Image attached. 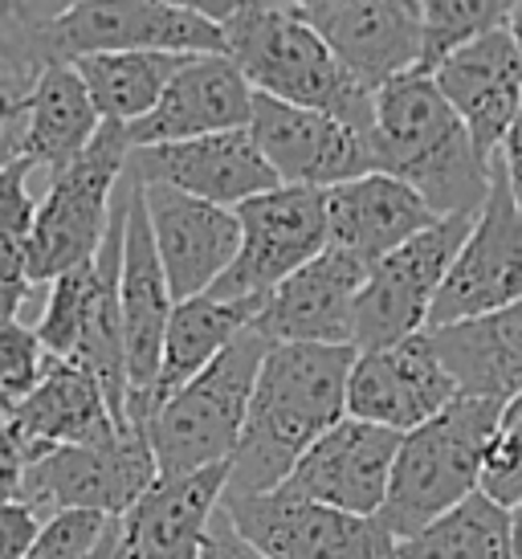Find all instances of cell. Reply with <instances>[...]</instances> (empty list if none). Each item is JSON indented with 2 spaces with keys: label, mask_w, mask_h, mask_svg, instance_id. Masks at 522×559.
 Wrapping results in <instances>:
<instances>
[{
  "label": "cell",
  "mask_w": 522,
  "mask_h": 559,
  "mask_svg": "<svg viewBox=\"0 0 522 559\" xmlns=\"http://www.w3.org/2000/svg\"><path fill=\"white\" fill-rule=\"evenodd\" d=\"M352 343H270L261 359L225 495L277 490L298 457L347 417Z\"/></svg>",
  "instance_id": "6da1fadb"
},
{
  "label": "cell",
  "mask_w": 522,
  "mask_h": 559,
  "mask_svg": "<svg viewBox=\"0 0 522 559\" xmlns=\"http://www.w3.org/2000/svg\"><path fill=\"white\" fill-rule=\"evenodd\" d=\"M371 159L413 188L432 217H477L490 192L482 156L425 70L400 74L371 98Z\"/></svg>",
  "instance_id": "7a4b0ae2"
},
{
  "label": "cell",
  "mask_w": 522,
  "mask_h": 559,
  "mask_svg": "<svg viewBox=\"0 0 522 559\" xmlns=\"http://www.w3.org/2000/svg\"><path fill=\"white\" fill-rule=\"evenodd\" d=\"M225 53L258 94L290 107L327 110L343 123L371 135V98L376 94L339 66L319 29L290 4H246L221 25Z\"/></svg>",
  "instance_id": "3957f363"
},
{
  "label": "cell",
  "mask_w": 522,
  "mask_h": 559,
  "mask_svg": "<svg viewBox=\"0 0 522 559\" xmlns=\"http://www.w3.org/2000/svg\"><path fill=\"white\" fill-rule=\"evenodd\" d=\"M123 213H127V176L115 197V217L103 246L86 265L66 270L49 282L46 307L37 319V340L54 359H66L91 376L110 404L119 429L127 420V352H123V311H119V258H123Z\"/></svg>",
  "instance_id": "277c9868"
},
{
  "label": "cell",
  "mask_w": 522,
  "mask_h": 559,
  "mask_svg": "<svg viewBox=\"0 0 522 559\" xmlns=\"http://www.w3.org/2000/svg\"><path fill=\"white\" fill-rule=\"evenodd\" d=\"M498 413L502 404L458 396L432 420L400 437L384 507L376 514L392 539H408L477 495Z\"/></svg>",
  "instance_id": "5b68a950"
},
{
  "label": "cell",
  "mask_w": 522,
  "mask_h": 559,
  "mask_svg": "<svg viewBox=\"0 0 522 559\" xmlns=\"http://www.w3.org/2000/svg\"><path fill=\"white\" fill-rule=\"evenodd\" d=\"M265 352H270V340L258 331V323L246 326L204 372L192 376L185 389L171 392L147 417L143 429L152 441L155 469L164 478L204 466H225L237 453Z\"/></svg>",
  "instance_id": "8992f818"
},
{
  "label": "cell",
  "mask_w": 522,
  "mask_h": 559,
  "mask_svg": "<svg viewBox=\"0 0 522 559\" xmlns=\"http://www.w3.org/2000/svg\"><path fill=\"white\" fill-rule=\"evenodd\" d=\"M127 159H131L127 131L119 123H103L91 147L70 168L46 180L29 246L33 286H49L66 270H78L98 253L115 217V197L127 176Z\"/></svg>",
  "instance_id": "52a82bcc"
},
{
  "label": "cell",
  "mask_w": 522,
  "mask_h": 559,
  "mask_svg": "<svg viewBox=\"0 0 522 559\" xmlns=\"http://www.w3.org/2000/svg\"><path fill=\"white\" fill-rule=\"evenodd\" d=\"M470 225L474 217H437L429 229H420L371 265L364 290L355 298V352L392 347L429 326L432 298L441 290L461 241L470 237Z\"/></svg>",
  "instance_id": "ba28073f"
},
{
  "label": "cell",
  "mask_w": 522,
  "mask_h": 559,
  "mask_svg": "<svg viewBox=\"0 0 522 559\" xmlns=\"http://www.w3.org/2000/svg\"><path fill=\"white\" fill-rule=\"evenodd\" d=\"M159 478L147 429H123L98 445H58L25 469L21 502L37 519L62 511H98L123 519L152 481Z\"/></svg>",
  "instance_id": "9c48e42d"
},
{
  "label": "cell",
  "mask_w": 522,
  "mask_h": 559,
  "mask_svg": "<svg viewBox=\"0 0 522 559\" xmlns=\"http://www.w3.org/2000/svg\"><path fill=\"white\" fill-rule=\"evenodd\" d=\"M37 58L74 62L86 53H225V33L204 16L188 13L171 0H82L78 9L33 37Z\"/></svg>",
  "instance_id": "30bf717a"
},
{
  "label": "cell",
  "mask_w": 522,
  "mask_h": 559,
  "mask_svg": "<svg viewBox=\"0 0 522 559\" xmlns=\"http://www.w3.org/2000/svg\"><path fill=\"white\" fill-rule=\"evenodd\" d=\"M221 511L265 559H396V539L380 519L347 514L290 495H225Z\"/></svg>",
  "instance_id": "8fae6325"
},
{
  "label": "cell",
  "mask_w": 522,
  "mask_h": 559,
  "mask_svg": "<svg viewBox=\"0 0 522 559\" xmlns=\"http://www.w3.org/2000/svg\"><path fill=\"white\" fill-rule=\"evenodd\" d=\"M241 249L233 265L213 282V298H265L277 282L302 270L327 249V209L319 188L277 185L253 201L237 204Z\"/></svg>",
  "instance_id": "7c38bea8"
},
{
  "label": "cell",
  "mask_w": 522,
  "mask_h": 559,
  "mask_svg": "<svg viewBox=\"0 0 522 559\" xmlns=\"http://www.w3.org/2000/svg\"><path fill=\"white\" fill-rule=\"evenodd\" d=\"M522 298V213L507 188V176L494 164L486 204L477 209L470 237L461 241L441 290L432 298L429 326L465 323L477 314L502 311Z\"/></svg>",
  "instance_id": "4fadbf2b"
},
{
  "label": "cell",
  "mask_w": 522,
  "mask_h": 559,
  "mask_svg": "<svg viewBox=\"0 0 522 559\" xmlns=\"http://www.w3.org/2000/svg\"><path fill=\"white\" fill-rule=\"evenodd\" d=\"M249 135L258 140L277 185L327 192V188L347 185L355 176L376 171L368 131L343 123L327 110L290 107V103H277V98L258 91H253Z\"/></svg>",
  "instance_id": "5bb4252c"
},
{
  "label": "cell",
  "mask_w": 522,
  "mask_h": 559,
  "mask_svg": "<svg viewBox=\"0 0 522 559\" xmlns=\"http://www.w3.org/2000/svg\"><path fill=\"white\" fill-rule=\"evenodd\" d=\"M453 401L458 384L432 352L429 331L408 335L392 347L359 352L347 376V417L392 433H413L416 425L432 420Z\"/></svg>",
  "instance_id": "9a60e30c"
},
{
  "label": "cell",
  "mask_w": 522,
  "mask_h": 559,
  "mask_svg": "<svg viewBox=\"0 0 522 559\" xmlns=\"http://www.w3.org/2000/svg\"><path fill=\"white\" fill-rule=\"evenodd\" d=\"M143 188V209L152 225V241L164 265V278L176 302L197 295H209L213 282L225 274L241 249V225L233 209L197 201L180 188L147 185Z\"/></svg>",
  "instance_id": "2e32d148"
},
{
  "label": "cell",
  "mask_w": 522,
  "mask_h": 559,
  "mask_svg": "<svg viewBox=\"0 0 522 559\" xmlns=\"http://www.w3.org/2000/svg\"><path fill=\"white\" fill-rule=\"evenodd\" d=\"M400 437L404 433L343 417L298 457V466L290 469V478L282 486L298 498H310V502L376 519L384 507Z\"/></svg>",
  "instance_id": "e0dca14e"
},
{
  "label": "cell",
  "mask_w": 522,
  "mask_h": 559,
  "mask_svg": "<svg viewBox=\"0 0 522 559\" xmlns=\"http://www.w3.org/2000/svg\"><path fill=\"white\" fill-rule=\"evenodd\" d=\"M339 66L371 94L420 70V4L416 0H327L302 13Z\"/></svg>",
  "instance_id": "ac0fdd59"
},
{
  "label": "cell",
  "mask_w": 522,
  "mask_h": 559,
  "mask_svg": "<svg viewBox=\"0 0 522 559\" xmlns=\"http://www.w3.org/2000/svg\"><path fill=\"white\" fill-rule=\"evenodd\" d=\"M429 79L470 131L477 152L494 164L522 107V49L510 25L453 49L432 66Z\"/></svg>",
  "instance_id": "d6986e66"
},
{
  "label": "cell",
  "mask_w": 522,
  "mask_h": 559,
  "mask_svg": "<svg viewBox=\"0 0 522 559\" xmlns=\"http://www.w3.org/2000/svg\"><path fill=\"white\" fill-rule=\"evenodd\" d=\"M127 171H135L147 185L180 188L188 197L221 204V209H237V204L277 188L274 168L265 164L249 127L200 135V140L159 143V147H139L127 159Z\"/></svg>",
  "instance_id": "ffe728a7"
},
{
  "label": "cell",
  "mask_w": 522,
  "mask_h": 559,
  "mask_svg": "<svg viewBox=\"0 0 522 559\" xmlns=\"http://www.w3.org/2000/svg\"><path fill=\"white\" fill-rule=\"evenodd\" d=\"M249 119H253V86L237 70V62L229 53H197V58H185L152 115H143L123 131L131 152H139L159 143L241 131L249 127Z\"/></svg>",
  "instance_id": "44dd1931"
},
{
  "label": "cell",
  "mask_w": 522,
  "mask_h": 559,
  "mask_svg": "<svg viewBox=\"0 0 522 559\" xmlns=\"http://www.w3.org/2000/svg\"><path fill=\"white\" fill-rule=\"evenodd\" d=\"M171 307H176V298H171L159 253H155L147 209H143V188H139L135 171H127L119 311H123V352H127V384H131V396H143L155 384Z\"/></svg>",
  "instance_id": "7402d4cb"
},
{
  "label": "cell",
  "mask_w": 522,
  "mask_h": 559,
  "mask_svg": "<svg viewBox=\"0 0 522 559\" xmlns=\"http://www.w3.org/2000/svg\"><path fill=\"white\" fill-rule=\"evenodd\" d=\"M229 481L225 466L159 474L119 519V559H200Z\"/></svg>",
  "instance_id": "603a6c76"
},
{
  "label": "cell",
  "mask_w": 522,
  "mask_h": 559,
  "mask_svg": "<svg viewBox=\"0 0 522 559\" xmlns=\"http://www.w3.org/2000/svg\"><path fill=\"white\" fill-rule=\"evenodd\" d=\"M0 425L16 437L29 466L58 445H98L123 433L119 420L110 417L103 389L66 359H49L41 380L25 396H0Z\"/></svg>",
  "instance_id": "cb8c5ba5"
},
{
  "label": "cell",
  "mask_w": 522,
  "mask_h": 559,
  "mask_svg": "<svg viewBox=\"0 0 522 559\" xmlns=\"http://www.w3.org/2000/svg\"><path fill=\"white\" fill-rule=\"evenodd\" d=\"M368 265L327 246L286 282H277L258 314V331L270 343H352L355 298Z\"/></svg>",
  "instance_id": "d4e9b609"
},
{
  "label": "cell",
  "mask_w": 522,
  "mask_h": 559,
  "mask_svg": "<svg viewBox=\"0 0 522 559\" xmlns=\"http://www.w3.org/2000/svg\"><path fill=\"white\" fill-rule=\"evenodd\" d=\"M323 209L327 246L352 253L355 262H364L368 270L437 221L429 204L388 171H368L347 185L327 188Z\"/></svg>",
  "instance_id": "484cf974"
},
{
  "label": "cell",
  "mask_w": 522,
  "mask_h": 559,
  "mask_svg": "<svg viewBox=\"0 0 522 559\" xmlns=\"http://www.w3.org/2000/svg\"><path fill=\"white\" fill-rule=\"evenodd\" d=\"M261 307H265L261 298H213V295H197L176 302L168 331H164V356H159L155 384L143 396L127 401V420L131 425H147V417L168 401L171 392L185 389L188 380L204 372L246 326L258 323Z\"/></svg>",
  "instance_id": "4316f807"
},
{
  "label": "cell",
  "mask_w": 522,
  "mask_h": 559,
  "mask_svg": "<svg viewBox=\"0 0 522 559\" xmlns=\"http://www.w3.org/2000/svg\"><path fill=\"white\" fill-rule=\"evenodd\" d=\"M429 340L458 396L507 404L522 392V298L465 323L432 326Z\"/></svg>",
  "instance_id": "83f0119b"
},
{
  "label": "cell",
  "mask_w": 522,
  "mask_h": 559,
  "mask_svg": "<svg viewBox=\"0 0 522 559\" xmlns=\"http://www.w3.org/2000/svg\"><path fill=\"white\" fill-rule=\"evenodd\" d=\"M103 131V119L94 110L91 94L70 62L37 66L29 91H25V135H21V159H29L41 176H58L70 168L91 140Z\"/></svg>",
  "instance_id": "f1b7e54d"
},
{
  "label": "cell",
  "mask_w": 522,
  "mask_h": 559,
  "mask_svg": "<svg viewBox=\"0 0 522 559\" xmlns=\"http://www.w3.org/2000/svg\"><path fill=\"white\" fill-rule=\"evenodd\" d=\"M91 94L103 123L131 127L164 98L168 82L185 66L180 53H152V49H127V53H86L70 62Z\"/></svg>",
  "instance_id": "f546056e"
},
{
  "label": "cell",
  "mask_w": 522,
  "mask_h": 559,
  "mask_svg": "<svg viewBox=\"0 0 522 559\" xmlns=\"http://www.w3.org/2000/svg\"><path fill=\"white\" fill-rule=\"evenodd\" d=\"M37 185H46V176L29 159H13L0 171V319H21L37 290L29 274L33 221L41 201Z\"/></svg>",
  "instance_id": "4dcf8cb0"
},
{
  "label": "cell",
  "mask_w": 522,
  "mask_h": 559,
  "mask_svg": "<svg viewBox=\"0 0 522 559\" xmlns=\"http://www.w3.org/2000/svg\"><path fill=\"white\" fill-rule=\"evenodd\" d=\"M396 559H510V511L477 490L429 527L396 539Z\"/></svg>",
  "instance_id": "1f68e13d"
},
{
  "label": "cell",
  "mask_w": 522,
  "mask_h": 559,
  "mask_svg": "<svg viewBox=\"0 0 522 559\" xmlns=\"http://www.w3.org/2000/svg\"><path fill=\"white\" fill-rule=\"evenodd\" d=\"M416 4H420V41H425L420 70L429 74L453 49L494 29H507L519 0H416Z\"/></svg>",
  "instance_id": "d6a6232c"
},
{
  "label": "cell",
  "mask_w": 522,
  "mask_h": 559,
  "mask_svg": "<svg viewBox=\"0 0 522 559\" xmlns=\"http://www.w3.org/2000/svg\"><path fill=\"white\" fill-rule=\"evenodd\" d=\"M477 490L507 511L514 502H522V392L502 404V413H498V429L490 437Z\"/></svg>",
  "instance_id": "836d02e7"
},
{
  "label": "cell",
  "mask_w": 522,
  "mask_h": 559,
  "mask_svg": "<svg viewBox=\"0 0 522 559\" xmlns=\"http://www.w3.org/2000/svg\"><path fill=\"white\" fill-rule=\"evenodd\" d=\"M115 519L98 511H62L41 519L25 559H91L110 535Z\"/></svg>",
  "instance_id": "e575fe53"
},
{
  "label": "cell",
  "mask_w": 522,
  "mask_h": 559,
  "mask_svg": "<svg viewBox=\"0 0 522 559\" xmlns=\"http://www.w3.org/2000/svg\"><path fill=\"white\" fill-rule=\"evenodd\" d=\"M49 352L41 347L37 331L21 319H0V396L16 401L41 380L49 368Z\"/></svg>",
  "instance_id": "d590c367"
},
{
  "label": "cell",
  "mask_w": 522,
  "mask_h": 559,
  "mask_svg": "<svg viewBox=\"0 0 522 559\" xmlns=\"http://www.w3.org/2000/svg\"><path fill=\"white\" fill-rule=\"evenodd\" d=\"M37 527H41V519L25 502L0 507V559H25Z\"/></svg>",
  "instance_id": "8d00e7d4"
},
{
  "label": "cell",
  "mask_w": 522,
  "mask_h": 559,
  "mask_svg": "<svg viewBox=\"0 0 522 559\" xmlns=\"http://www.w3.org/2000/svg\"><path fill=\"white\" fill-rule=\"evenodd\" d=\"M200 559H265L258 547L249 544L241 531L229 523V514L216 511L213 527H209V539L200 547Z\"/></svg>",
  "instance_id": "74e56055"
},
{
  "label": "cell",
  "mask_w": 522,
  "mask_h": 559,
  "mask_svg": "<svg viewBox=\"0 0 522 559\" xmlns=\"http://www.w3.org/2000/svg\"><path fill=\"white\" fill-rule=\"evenodd\" d=\"M82 0H13V21L16 33H25V37H37L41 29H49L54 21H62L70 9H78Z\"/></svg>",
  "instance_id": "f35d334b"
},
{
  "label": "cell",
  "mask_w": 522,
  "mask_h": 559,
  "mask_svg": "<svg viewBox=\"0 0 522 559\" xmlns=\"http://www.w3.org/2000/svg\"><path fill=\"white\" fill-rule=\"evenodd\" d=\"M25 469H29V457L16 445V437L0 425V507L9 502H21V481H25Z\"/></svg>",
  "instance_id": "ab89813d"
},
{
  "label": "cell",
  "mask_w": 522,
  "mask_h": 559,
  "mask_svg": "<svg viewBox=\"0 0 522 559\" xmlns=\"http://www.w3.org/2000/svg\"><path fill=\"white\" fill-rule=\"evenodd\" d=\"M494 164L502 168L510 197H514V204H519V213H522V107H519V115H514V123H510L507 140H502V147H498Z\"/></svg>",
  "instance_id": "60d3db41"
},
{
  "label": "cell",
  "mask_w": 522,
  "mask_h": 559,
  "mask_svg": "<svg viewBox=\"0 0 522 559\" xmlns=\"http://www.w3.org/2000/svg\"><path fill=\"white\" fill-rule=\"evenodd\" d=\"M171 4H180V9L204 16V21H213V25H225V21H233V16L246 9L249 0H171Z\"/></svg>",
  "instance_id": "b9f144b4"
},
{
  "label": "cell",
  "mask_w": 522,
  "mask_h": 559,
  "mask_svg": "<svg viewBox=\"0 0 522 559\" xmlns=\"http://www.w3.org/2000/svg\"><path fill=\"white\" fill-rule=\"evenodd\" d=\"M510 559H522V502L510 507Z\"/></svg>",
  "instance_id": "7bdbcfd3"
},
{
  "label": "cell",
  "mask_w": 522,
  "mask_h": 559,
  "mask_svg": "<svg viewBox=\"0 0 522 559\" xmlns=\"http://www.w3.org/2000/svg\"><path fill=\"white\" fill-rule=\"evenodd\" d=\"M91 559H119V519H115V527H110V535L103 539V547L94 551Z\"/></svg>",
  "instance_id": "ee69618b"
},
{
  "label": "cell",
  "mask_w": 522,
  "mask_h": 559,
  "mask_svg": "<svg viewBox=\"0 0 522 559\" xmlns=\"http://www.w3.org/2000/svg\"><path fill=\"white\" fill-rule=\"evenodd\" d=\"M510 33H514V41H519V49H522V0L514 4V13H510Z\"/></svg>",
  "instance_id": "f6af8a7d"
},
{
  "label": "cell",
  "mask_w": 522,
  "mask_h": 559,
  "mask_svg": "<svg viewBox=\"0 0 522 559\" xmlns=\"http://www.w3.org/2000/svg\"><path fill=\"white\" fill-rule=\"evenodd\" d=\"M290 9H298V13H310V9H319V4H327V0H286Z\"/></svg>",
  "instance_id": "bcb514c9"
},
{
  "label": "cell",
  "mask_w": 522,
  "mask_h": 559,
  "mask_svg": "<svg viewBox=\"0 0 522 559\" xmlns=\"http://www.w3.org/2000/svg\"><path fill=\"white\" fill-rule=\"evenodd\" d=\"M9 13H13V0H0V25H13Z\"/></svg>",
  "instance_id": "7dc6e473"
},
{
  "label": "cell",
  "mask_w": 522,
  "mask_h": 559,
  "mask_svg": "<svg viewBox=\"0 0 522 559\" xmlns=\"http://www.w3.org/2000/svg\"><path fill=\"white\" fill-rule=\"evenodd\" d=\"M249 4H286V0H249Z\"/></svg>",
  "instance_id": "c3c4849f"
},
{
  "label": "cell",
  "mask_w": 522,
  "mask_h": 559,
  "mask_svg": "<svg viewBox=\"0 0 522 559\" xmlns=\"http://www.w3.org/2000/svg\"><path fill=\"white\" fill-rule=\"evenodd\" d=\"M4 168H9V164H4ZM4 168H0V171H4Z\"/></svg>",
  "instance_id": "681fc988"
}]
</instances>
